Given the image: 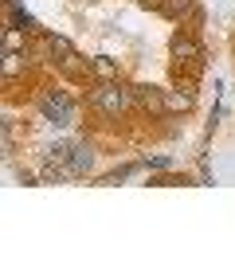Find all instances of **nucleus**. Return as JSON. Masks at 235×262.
Returning a JSON list of instances; mask_svg holds the SVG:
<instances>
[{
	"label": "nucleus",
	"mask_w": 235,
	"mask_h": 262,
	"mask_svg": "<svg viewBox=\"0 0 235 262\" xmlns=\"http://www.w3.org/2000/svg\"><path fill=\"white\" fill-rule=\"evenodd\" d=\"M90 102H94L98 110H106V114H114V110H122V106H125L130 98H125V90H122V86H114V82H106V86H98L94 94H90Z\"/></svg>",
	"instance_id": "obj_1"
},
{
	"label": "nucleus",
	"mask_w": 235,
	"mask_h": 262,
	"mask_svg": "<svg viewBox=\"0 0 235 262\" xmlns=\"http://www.w3.org/2000/svg\"><path fill=\"white\" fill-rule=\"evenodd\" d=\"M44 114H47V118H55L59 125H67V121L75 118V106H71L67 94H59V90H55V94H47V98H44Z\"/></svg>",
	"instance_id": "obj_2"
},
{
	"label": "nucleus",
	"mask_w": 235,
	"mask_h": 262,
	"mask_svg": "<svg viewBox=\"0 0 235 262\" xmlns=\"http://www.w3.org/2000/svg\"><path fill=\"white\" fill-rule=\"evenodd\" d=\"M173 55H177L180 63H196V59H200V47L192 43L188 35H177V39H173Z\"/></svg>",
	"instance_id": "obj_3"
},
{
	"label": "nucleus",
	"mask_w": 235,
	"mask_h": 262,
	"mask_svg": "<svg viewBox=\"0 0 235 262\" xmlns=\"http://www.w3.org/2000/svg\"><path fill=\"white\" fill-rule=\"evenodd\" d=\"M90 164H94L90 145H75V149H71V172H87Z\"/></svg>",
	"instance_id": "obj_4"
},
{
	"label": "nucleus",
	"mask_w": 235,
	"mask_h": 262,
	"mask_svg": "<svg viewBox=\"0 0 235 262\" xmlns=\"http://www.w3.org/2000/svg\"><path fill=\"white\" fill-rule=\"evenodd\" d=\"M157 8L165 16H184V12H192V0H157Z\"/></svg>",
	"instance_id": "obj_5"
}]
</instances>
